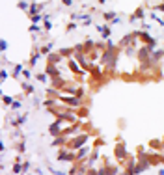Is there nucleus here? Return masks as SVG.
Returning <instances> with one entry per match:
<instances>
[{"label": "nucleus", "mask_w": 164, "mask_h": 175, "mask_svg": "<svg viewBox=\"0 0 164 175\" xmlns=\"http://www.w3.org/2000/svg\"><path fill=\"white\" fill-rule=\"evenodd\" d=\"M62 101L67 103V104H71V106H78V103H80L77 97H62Z\"/></svg>", "instance_id": "f257e3e1"}, {"label": "nucleus", "mask_w": 164, "mask_h": 175, "mask_svg": "<svg viewBox=\"0 0 164 175\" xmlns=\"http://www.w3.org/2000/svg\"><path fill=\"white\" fill-rule=\"evenodd\" d=\"M23 75H24V78H30V73H28V69H24Z\"/></svg>", "instance_id": "f03ea898"}]
</instances>
